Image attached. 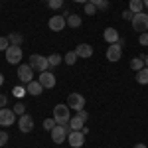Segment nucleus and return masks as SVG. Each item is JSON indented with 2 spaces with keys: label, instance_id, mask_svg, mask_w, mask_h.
Instances as JSON below:
<instances>
[{
  "label": "nucleus",
  "instance_id": "f257e3e1",
  "mask_svg": "<svg viewBox=\"0 0 148 148\" xmlns=\"http://www.w3.org/2000/svg\"><path fill=\"white\" fill-rule=\"evenodd\" d=\"M69 132H71L69 125H56L51 128V140H53L56 144H63V142L67 140Z\"/></svg>",
  "mask_w": 148,
  "mask_h": 148
},
{
  "label": "nucleus",
  "instance_id": "f03ea898",
  "mask_svg": "<svg viewBox=\"0 0 148 148\" xmlns=\"http://www.w3.org/2000/svg\"><path fill=\"white\" fill-rule=\"evenodd\" d=\"M69 111H71V109H69L67 105H63V103L56 105V107H53V121H56L57 125H67L69 119H71V116H69Z\"/></svg>",
  "mask_w": 148,
  "mask_h": 148
},
{
  "label": "nucleus",
  "instance_id": "7ed1b4c3",
  "mask_svg": "<svg viewBox=\"0 0 148 148\" xmlns=\"http://www.w3.org/2000/svg\"><path fill=\"white\" fill-rule=\"evenodd\" d=\"M30 67L34 69V71H40V73H44V71H47V67H49V61H47L46 56H42V53H34V56H30Z\"/></svg>",
  "mask_w": 148,
  "mask_h": 148
},
{
  "label": "nucleus",
  "instance_id": "20e7f679",
  "mask_svg": "<svg viewBox=\"0 0 148 148\" xmlns=\"http://www.w3.org/2000/svg\"><path fill=\"white\" fill-rule=\"evenodd\" d=\"M132 30L138 32V34L148 32V14L146 12H138V14H134V18H132Z\"/></svg>",
  "mask_w": 148,
  "mask_h": 148
},
{
  "label": "nucleus",
  "instance_id": "39448f33",
  "mask_svg": "<svg viewBox=\"0 0 148 148\" xmlns=\"http://www.w3.org/2000/svg\"><path fill=\"white\" fill-rule=\"evenodd\" d=\"M22 57H24V51L20 46H10L6 49V61L10 65H20L22 63Z\"/></svg>",
  "mask_w": 148,
  "mask_h": 148
},
{
  "label": "nucleus",
  "instance_id": "423d86ee",
  "mask_svg": "<svg viewBox=\"0 0 148 148\" xmlns=\"http://www.w3.org/2000/svg\"><path fill=\"white\" fill-rule=\"evenodd\" d=\"M16 75H18V79L22 81V85H28L30 81H34V69L30 67V63H20Z\"/></svg>",
  "mask_w": 148,
  "mask_h": 148
},
{
  "label": "nucleus",
  "instance_id": "0eeeda50",
  "mask_svg": "<svg viewBox=\"0 0 148 148\" xmlns=\"http://www.w3.org/2000/svg\"><path fill=\"white\" fill-rule=\"evenodd\" d=\"M67 107L73 109V111H83L85 109V95H81V93H69Z\"/></svg>",
  "mask_w": 148,
  "mask_h": 148
},
{
  "label": "nucleus",
  "instance_id": "6e6552de",
  "mask_svg": "<svg viewBox=\"0 0 148 148\" xmlns=\"http://www.w3.org/2000/svg\"><path fill=\"white\" fill-rule=\"evenodd\" d=\"M18 121H16V113L12 111V109H0V126H12V125H16Z\"/></svg>",
  "mask_w": 148,
  "mask_h": 148
},
{
  "label": "nucleus",
  "instance_id": "1a4fd4ad",
  "mask_svg": "<svg viewBox=\"0 0 148 148\" xmlns=\"http://www.w3.org/2000/svg\"><path fill=\"white\" fill-rule=\"evenodd\" d=\"M121 57H123V46L121 44H109V47H107V59L111 63H116Z\"/></svg>",
  "mask_w": 148,
  "mask_h": 148
},
{
  "label": "nucleus",
  "instance_id": "9d476101",
  "mask_svg": "<svg viewBox=\"0 0 148 148\" xmlns=\"http://www.w3.org/2000/svg\"><path fill=\"white\" fill-rule=\"evenodd\" d=\"M67 142L71 148H81L85 144V134H83V130H71L67 136Z\"/></svg>",
  "mask_w": 148,
  "mask_h": 148
},
{
  "label": "nucleus",
  "instance_id": "9b49d317",
  "mask_svg": "<svg viewBox=\"0 0 148 148\" xmlns=\"http://www.w3.org/2000/svg\"><path fill=\"white\" fill-rule=\"evenodd\" d=\"M47 26H49L51 32H61L63 28H67L65 16H63V14H61V16H51V18L47 20Z\"/></svg>",
  "mask_w": 148,
  "mask_h": 148
},
{
  "label": "nucleus",
  "instance_id": "f8f14e48",
  "mask_svg": "<svg viewBox=\"0 0 148 148\" xmlns=\"http://www.w3.org/2000/svg\"><path fill=\"white\" fill-rule=\"evenodd\" d=\"M16 125H18V128H20V132H24V134H26V132H32V130H34V119L26 113V114H22V116L18 119Z\"/></svg>",
  "mask_w": 148,
  "mask_h": 148
},
{
  "label": "nucleus",
  "instance_id": "ddd939ff",
  "mask_svg": "<svg viewBox=\"0 0 148 148\" xmlns=\"http://www.w3.org/2000/svg\"><path fill=\"white\" fill-rule=\"evenodd\" d=\"M38 81L44 85V89H53L56 83H57L56 75H53L51 71H44V73H40V75H38Z\"/></svg>",
  "mask_w": 148,
  "mask_h": 148
},
{
  "label": "nucleus",
  "instance_id": "4468645a",
  "mask_svg": "<svg viewBox=\"0 0 148 148\" xmlns=\"http://www.w3.org/2000/svg\"><path fill=\"white\" fill-rule=\"evenodd\" d=\"M75 53H77L79 59H89L93 56V46L91 44H79L75 47Z\"/></svg>",
  "mask_w": 148,
  "mask_h": 148
},
{
  "label": "nucleus",
  "instance_id": "2eb2a0df",
  "mask_svg": "<svg viewBox=\"0 0 148 148\" xmlns=\"http://www.w3.org/2000/svg\"><path fill=\"white\" fill-rule=\"evenodd\" d=\"M103 40H105L107 44H116V42L121 40V36H119V32H116V28H105Z\"/></svg>",
  "mask_w": 148,
  "mask_h": 148
},
{
  "label": "nucleus",
  "instance_id": "dca6fc26",
  "mask_svg": "<svg viewBox=\"0 0 148 148\" xmlns=\"http://www.w3.org/2000/svg\"><path fill=\"white\" fill-rule=\"evenodd\" d=\"M26 89H28V95H34V97H38V95H42L44 93V85L40 83V81H30L28 85H26Z\"/></svg>",
  "mask_w": 148,
  "mask_h": 148
},
{
  "label": "nucleus",
  "instance_id": "f3484780",
  "mask_svg": "<svg viewBox=\"0 0 148 148\" xmlns=\"http://www.w3.org/2000/svg\"><path fill=\"white\" fill-rule=\"evenodd\" d=\"M83 126H85V121H83L81 116L75 114V116L69 119V128H71V130H83Z\"/></svg>",
  "mask_w": 148,
  "mask_h": 148
},
{
  "label": "nucleus",
  "instance_id": "a211bd4d",
  "mask_svg": "<svg viewBox=\"0 0 148 148\" xmlns=\"http://www.w3.org/2000/svg\"><path fill=\"white\" fill-rule=\"evenodd\" d=\"M142 67H146L144 56H138V57H132V59H130V69H132V71H140Z\"/></svg>",
  "mask_w": 148,
  "mask_h": 148
},
{
  "label": "nucleus",
  "instance_id": "6ab92c4d",
  "mask_svg": "<svg viewBox=\"0 0 148 148\" xmlns=\"http://www.w3.org/2000/svg\"><path fill=\"white\" fill-rule=\"evenodd\" d=\"M65 22H67L69 28H79L81 26V16L79 14H69L67 18H65Z\"/></svg>",
  "mask_w": 148,
  "mask_h": 148
},
{
  "label": "nucleus",
  "instance_id": "aec40b11",
  "mask_svg": "<svg viewBox=\"0 0 148 148\" xmlns=\"http://www.w3.org/2000/svg\"><path fill=\"white\" fill-rule=\"evenodd\" d=\"M128 10L132 12V14H138V12L144 10V4H142V0H130L128 2Z\"/></svg>",
  "mask_w": 148,
  "mask_h": 148
},
{
  "label": "nucleus",
  "instance_id": "412c9836",
  "mask_svg": "<svg viewBox=\"0 0 148 148\" xmlns=\"http://www.w3.org/2000/svg\"><path fill=\"white\" fill-rule=\"evenodd\" d=\"M136 83L148 85V67H142L140 71H136Z\"/></svg>",
  "mask_w": 148,
  "mask_h": 148
},
{
  "label": "nucleus",
  "instance_id": "4be33fe9",
  "mask_svg": "<svg viewBox=\"0 0 148 148\" xmlns=\"http://www.w3.org/2000/svg\"><path fill=\"white\" fill-rule=\"evenodd\" d=\"M77 59H79V57H77V53H75V49H71V51H67V53L63 56V61H65L67 65H75Z\"/></svg>",
  "mask_w": 148,
  "mask_h": 148
},
{
  "label": "nucleus",
  "instance_id": "5701e85b",
  "mask_svg": "<svg viewBox=\"0 0 148 148\" xmlns=\"http://www.w3.org/2000/svg\"><path fill=\"white\" fill-rule=\"evenodd\" d=\"M12 95H14V97H18V99H24V97L28 95V89H26V85H16V87L12 89Z\"/></svg>",
  "mask_w": 148,
  "mask_h": 148
},
{
  "label": "nucleus",
  "instance_id": "b1692460",
  "mask_svg": "<svg viewBox=\"0 0 148 148\" xmlns=\"http://www.w3.org/2000/svg\"><path fill=\"white\" fill-rule=\"evenodd\" d=\"M8 40H10V46H20L24 42V36L18 34V32H12V34L8 36Z\"/></svg>",
  "mask_w": 148,
  "mask_h": 148
},
{
  "label": "nucleus",
  "instance_id": "393cba45",
  "mask_svg": "<svg viewBox=\"0 0 148 148\" xmlns=\"http://www.w3.org/2000/svg\"><path fill=\"white\" fill-rule=\"evenodd\" d=\"M47 61H49V67H57V65L63 61V56H59V53H51V56H47Z\"/></svg>",
  "mask_w": 148,
  "mask_h": 148
},
{
  "label": "nucleus",
  "instance_id": "a878e982",
  "mask_svg": "<svg viewBox=\"0 0 148 148\" xmlns=\"http://www.w3.org/2000/svg\"><path fill=\"white\" fill-rule=\"evenodd\" d=\"M14 113H16V116H22V114H26V105H24L22 101H18L16 105H14V109H12Z\"/></svg>",
  "mask_w": 148,
  "mask_h": 148
},
{
  "label": "nucleus",
  "instance_id": "bb28decb",
  "mask_svg": "<svg viewBox=\"0 0 148 148\" xmlns=\"http://www.w3.org/2000/svg\"><path fill=\"white\" fill-rule=\"evenodd\" d=\"M91 4H95L97 10H107L109 8V0H89Z\"/></svg>",
  "mask_w": 148,
  "mask_h": 148
},
{
  "label": "nucleus",
  "instance_id": "cd10ccee",
  "mask_svg": "<svg viewBox=\"0 0 148 148\" xmlns=\"http://www.w3.org/2000/svg\"><path fill=\"white\" fill-rule=\"evenodd\" d=\"M97 8H95V4H91V2H87V4H85V14H87V16H95V14H97Z\"/></svg>",
  "mask_w": 148,
  "mask_h": 148
},
{
  "label": "nucleus",
  "instance_id": "c85d7f7f",
  "mask_svg": "<svg viewBox=\"0 0 148 148\" xmlns=\"http://www.w3.org/2000/svg\"><path fill=\"white\" fill-rule=\"evenodd\" d=\"M47 6H49L51 10H59V8L63 6V0H49V2H47Z\"/></svg>",
  "mask_w": 148,
  "mask_h": 148
},
{
  "label": "nucleus",
  "instance_id": "c756f323",
  "mask_svg": "<svg viewBox=\"0 0 148 148\" xmlns=\"http://www.w3.org/2000/svg\"><path fill=\"white\" fill-rule=\"evenodd\" d=\"M8 47H10V40L4 38V36H0V51H6Z\"/></svg>",
  "mask_w": 148,
  "mask_h": 148
},
{
  "label": "nucleus",
  "instance_id": "7c9ffc66",
  "mask_svg": "<svg viewBox=\"0 0 148 148\" xmlns=\"http://www.w3.org/2000/svg\"><path fill=\"white\" fill-rule=\"evenodd\" d=\"M56 125H57V123L53 121V116H51V119H46V121H44V128H46V130H49V132H51V128H53Z\"/></svg>",
  "mask_w": 148,
  "mask_h": 148
},
{
  "label": "nucleus",
  "instance_id": "2f4dec72",
  "mask_svg": "<svg viewBox=\"0 0 148 148\" xmlns=\"http://www.w3.org/2000/svg\"><path fill=\"white\" fill-rule=\"evenodd\" d=\"M8 138H10V136H8V132H6V130H0V148L8 142Z\"/></svg>",
  "mask_w": 148,
  "mask_h": 148
},
{
  "label": "nucleus",
  "instance_id": "473e14b6",
  "mask_svg": "<svg viewBox=\"0 0 148 148\" xmlns=\"http://www.w3.org/2000/svg\"><path fill=\"white\" fill-rule=\"evenodd\" d=\"M138 44H140V46H148V32L138 36Z\"/></svg>",
  "mask_w": 148,
  "mask_h": 148
},
{
  "label": "nucleus",
  "instance_id": "72a5a7b5",
  "mask_svg": "<svg viewBox=\"0 0 148 148\" xmlns=\"http://www.w3.org/2000/svg\"><path fill=\"white\" fill-rule=\"evenodd\" d=\"M132 18H134V14L130 10H125L123 12V20H126V22H132Z\"/></svg>",
  "mask_w": 148,
  "mask_h": 148
},
{
  "label": "nucleus",
  "instance_id": "f704fd0d",
  "mask_svg": "<svg viewBox=\"0 0 148 148\" xmlns=\"http://www.w3.org/2000/svg\"><path fill=\"white\" fill-rule=\"evenodd\" d=\"M4 107H8V97L6 95H0V109H4Z\"/></svg>",
  "mask_w": 148,
  "mask_h": 148
},
{
  "label": "nucleus",
  "instance_id": "c9c22d12",
  "mask_svg": "<svg viewBox=\"0 0 148 148\" xmlns=\"http://www.w3.org/2000/svg\"><path fill=\"white\" fill-rule=\"evenodd\" d=\"M77 116H81L83 121H87V119H89V114H87V111H85V109H83V111H77Z\"/></svg>",
  "mask_w": 148,
  "mask_h": 148
},
{
  "label": "nucleus",
  "instance_id": "e433bc0d",
  "mask_svg": "<svg viewBox=\"0 0 148 148\" xmlns=\"http://www.w3.org/2000/svg\"><path fill=\"white\" fill-rule=\"evenodd\" d=\"M73 2H77V4H87L89 0H73Z\"/></svg>",
  "mask_w": 148,
  "mask_h": 148
},
{
  "label": "nucleus",
  "instance_id": "4c0bfd02",
  "mask_svg": "<svg viewBox=\"0 0 148 148\" xmlns=\"http://www.w3.org/2000/svg\"><path fill=\"white\" fill-rule=\"evenodd\" d=\"M134 148H148V146H146V144H142V142H138V144H136Z\"/></svg>",
  "mask_w": 148,
  "mask_h": 148
},
{
  "label": "nucleus",
  "instance_id": "58836bf2",
  "mask_svg": "<svg viewBox=\"0 0 148 148\" xmlns=\"http://www.w3.org/2000/svg\"><path fill=\"white\" fill-rule=\"evenodd\" d=\"M2 85H4V75L0 73V87H2Z\"/></svg>",
  "mask_w": 148,
  "mask_h": 148
},
{
  "label": "nucleus",
  "instance_id": "ea45409f",
  "mask_svg": "<svg viewBox=\"0 0 148 148\" xmlns=\"http://www.w3.org/2000/svg\"><path fill=\"white\" fill-rule=\"evenodd\" d=\"M142 4H144V8H148V0H142Z\"/></svg>",
  "mask_w": 148,
  "mask_h": 148
},
{
  "label": "nucleus",
  "instance_id": "a19ab883",
  "mask_svg": "<svg viewBox=\"0 0 148 148\" xmlns=\"http://www.w3.org/2000/svg\"><path fill=\"white\" fill-rule=\"evenodd\" d=\"M144 63H146V67H148V56H144Z\"/></svg>",
  "mask_w": 148,
  "mask_h": 148
},
{
  "label": "nucleus",
  "instance_id": "79ce46f5",
  "mask_svg": "<svg viewBox=\"0 0 148 148\" xmlns=\"http://www.w3.org/2000/svg\"><path fill=\"white\" fill-rule=\"evenodd\" d=\"M42 2H49V0H42Z\"/></svg>",
  "mask_w": 148,
  "mask_h": 148
}]
</instances>
